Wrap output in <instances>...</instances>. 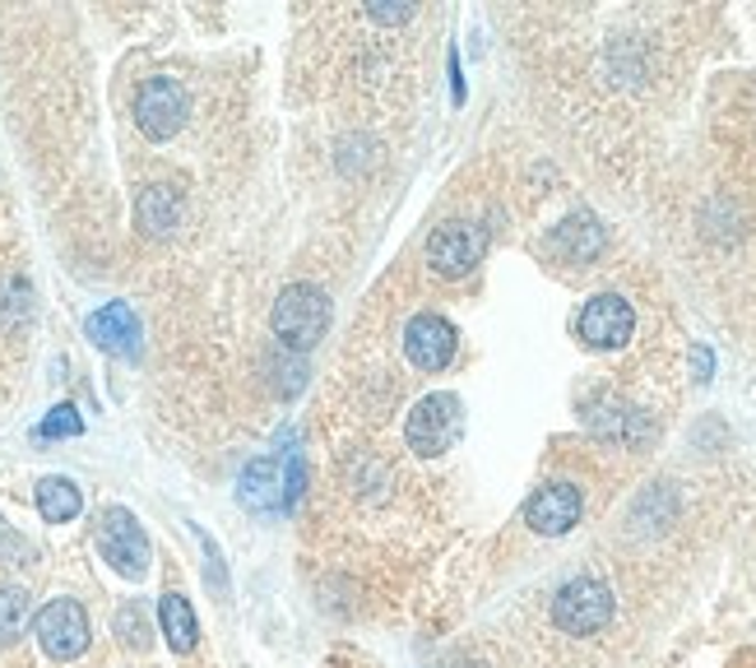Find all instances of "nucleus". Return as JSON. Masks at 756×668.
Masks as SVG:
<instances>
[{
  "mask_svg": "<svg viewBox=\"0 0 756 668\" xmlns=\"http://www.w3.org/2000/svg\"><path fill=\"white\" fill-rule=\"evenodd\" d=\"M483 251H487V233L478 223H441L427 237V265L446 279H464L483 261Z\"/></svg>",
  "mask_w": 756,
  "mask_h": 668,
  "instance_id": "obj_8",
  "label": "nucleus"
},
{
  "mask_svg": "<svg viewBox=\"0 0 756 668\" xmlns=\"http://www.w3.org/2000/svg\"><path fill=\"white\" fill-rule=\"evenodd\" d=\"M84 432V418L74 414V404H57L51 414L38 423V436L42 442H57V436H80Z\"/></svg>",
  "mask_w": 756,
  "mask_h": 668,
  "instance_id": "obj_19",
  "label": "nucleus"
},
{
  "mask_svg": "<svg viewBox=\"0 0 756 668\" xmlns=\"http://www.w3.org/2000/svg\"><path fill=\"white\" fill-rule=\"evenodd\" d=\"M33 636H38L42 655L70 664L89 650V613L74 599H51L33 618Z\"/></svg>",
  "mask_w": 756,
  "mask_h": 668,
  "instance_id": "obj_7",
  "label": "nucleus"
},
{
  "mask_svg": "<svg viewBox=\"0 0 756 668\" xmlns=\"http://www.w3.org/2000/svg\"><path fill=\"white\" fill-rule=\"evenodd\" d=\"M274 334L283 348L306 353L311 344H321V334L330 330V297L316 284H293L283 289L274 302V316H270Z\"/></svg>",
  "mask_w": 756,
  "mask_h": 668,
  "instance_id": "obj_2",
  "label": "nucleus"
},
{
  "mask_svg": "<svg viewBox=\"0 0 756 668\" xmlns=\"http://www.w3.org/2000/svg\"><path fill=\"white\" fill-rule=\"evenodd\" d=\"M89 340L102 348V353H117V357H135L140 348V321L130 312V302H108L84 321Z\"/></svg>",
  "mask_w": 756,
  "mask_h": 668,
  "instance_id": "obj_12",
  "label": "nucleus"
},
{
  "mask_svg": "<svg viewBox=\"0 0 756 668\" xmlns=\"http://www.w3.org/2000/svg\"><path fill=\"white\" fill-rule=\"evenodd\" d=\"M696 372L710 376V353H706V348H696Z\"/></svg>",
  "mask_w": 756,
  "mask_h": 668,
  "instance_id": "obj_23",
  "label": "nucleus"
},
{
  "mask_svg": "<svg viewBox=\"0 0 756 668\" xmlns=\"http://www.w3.org/2000/svg\"><path fill=\"white\" fill-rule=\"evenodd\" d=\"M38 510H42L47 525H65V520H74L84 510V497H80V487H74L70 478L51 474V478L38 483Z\"/></svg>",
  "mask_w": 756,
  "mask_h": 668,
  "instance_id": "obj_15",
  "label": "nucleus"
},
{
  "mask_svg": "<svg viewBox=\"0 0 756 668\" xmlns=\"http://www.w3.org/2000/svg\"><path fill=\"white\" fill-rule=\"evenodd\" d=\"M135 219H140V227L149 237H168L172 227L181 223V200H177V191L172 186H149L144 195H140V204H135Z\"/></svg>",
  "mask_w": 756,
  "mask_h": 668,
  "instance_id": "obj_14",
  "label": "nucleus"
},
{
  "mask_svg": "<svg viewBox=\"0 0 756 668\" xmlns=\"http://www.w3.org/2000/svg\"><path fill=\"white\" fill-rule=\"evenodd\" d=\"M187 112H191V98L168 74H153L135 93V125L149 140H172L187 125Z\"/></svg>",
  "mask_w": 756,
  "mask_h": 668,
  "instance_id": "obj_6",
  "label": "nucleus"
},
{
  "mask_svg": "<svg viewBox=\"0 0 756 668\" xmlns=\"http://www.w3.org/2000/svg\"><path fill=\"white\" fill-rule=\"evenodd\" d=\"M608 618H613V595H608V585H598V580L581 576V580H566V585L557 589V599H553V623H557L566 636H594V631L608 627Z\"/></svg>",
  "mask_w": 756,
  "mask_h": 668,
  "instance_id": "obj_5",
  "label": "nucleus"
},
{
  "mask_svg": "<svg viewBox=\"0 0 756 668\" xmlns=\"http://www.w3.org/2000/svg\"><path fill=\"white\" fill-rule=\"evenodd\" d=\"M557 242L571 246L576 261H589V255L598 251V242H604V233H598V223H589V219H571V223L557 227Z\"/></svg>",
  "mask_w": 756,
  "mask_h": 668,
  "instance_id": "obj_17",
  "label": "nucleus"
},
{
  "mask_svg": "<svg viewBox=\"0 0 756 668\" xmlns=\"http://www.w3.org/2000/svg\"><path fill=\"white\" fill-rule=\"evenodd\" d=\"M29 589L23 585H0V646H14L29 627Z\"/></svg>",
  "mask_w": 756,
  "mask_h": 668,
  "instance_id": "obj_16",
  "label": "nucleus"
},
{
  "mask_svg": "<svg viewBox=\"0 0 756 668\" xmlns=\"http://www.w3.org/2000/svg\"><path fill=\"white\" fill-rule=\"evenodd\" d=\"M159 623H163V636L168 646L177 655H191L195 640H200V623H195V608L187 595H177V589H168V595L159 599Z\"/></svg>",
  "mask_w": 756,
  "mask_h": 668,
  "instance_id": "obj_13",
  "label": "nucleus"
},
{
  "mask_svg": "<svg viewBox=\"0 0 756 668\" xmlns=\"http://www.w3.org/2000/svg\"><path fill=\"white\" fill-rule=\"evenodd\" d=\"M98 553L102 561H112V571H121L125 580H144L149 576V534L140 529V520L130 516L125 506L102 510V525H98Z\"/></svg>",
  "mask_w": 756,
  "mask_h": 668,
  "instance_id": "obj_3",
  "label": "nucleus"
},
{
  "mask_svg": "<svg viewBox=\"0 0 756 668\" xmlns=\"http://www.w3.org/2000/svg\"><path fill=\"white\" fill-rule=\"evenodd\" d=\"M460 427H464L460 399L446 395V391H436V395L413 404V414L404 423V442H409V451H419V455H441V451H451L460 442Z\"/></svg>",
  "mask_w": 756,
  "mask_h": 668,
  "instance_id": "obj_4",
  "label": "nucleus"
},
{
  "mask_svg": "<svg viewBox=\"0 0 756 668\" xmlns=\"http://www.w3.org/2000/svg\"><path fill=\"white\" fill-rule=\"evenodd\" d=\"M112 627H117V636L125 640V646H135V650H144V646H149V636H153V631H149V613H144L135 599L117 608Z\"/></svg>",
  "mask_w": 756,
  "mask_h": 668,
  "instance_id": "obj_18",
  "label": "nucleus"
},
{
  "mask_svg": "<svg viewBox=\"0 0 756 668\" xmlns=\"http://www.w3.org/2000/svg\"><path fill=\"white\" fill-rule=\"evenodd\" d=\"M29 561H33V544L14 525L0 520V567H29Z\"/></svg>",
  "mask_w": 756,
  "mask_h": 668,
  "instance_id": "obj_21",
  "label": "nucleus"
},
{
  "mask_svg": "<svg viewBox=\"0 0 756 668\" xmlns=\"http://www.w3.org/2000/svg\"><path fill=\"white\" fill-rule=\"evenodd\" d=\"M367 14H372L376 23H404L413 10H409V6H390V0H372V6H367Z\"/></svg>",
  "mask_w": 756,
  "mask_h": 668,
  "instance_id": "obj_22",
  "label": "nucleus"
},
{
  "mask_svg": "<svg viewBox=\"0 0 756 668\" xmlns=\"http://www.w3.org/2000/svg\"><path fill=\"white\" fill-rule=\"evenodd\" d=\"M306 487L302 455L289 459H251L238 478V502L246 510H293Z\"/></svg>",
  "mask_w": 756,
  "mask_h": 668,
  "instance_id": "obj_1",
  "label": "nucleus"
},
{
  "mask_svg": "<svg viewBox=\"0 0 756 668\" xmlns=\"http://www.w3.org/2000/svg\"><path fill=\"white\" fill-rule=\"evenodd\" d=\"M23 316H29V289H23L19 279H6V284H0V330L19 325Z\"/></svg>",
  "mask_w": 756,
  "mask_h": 668,
  "instance_id": "obj_20",
  "label": "nucleus"
},
{
  "mask_svg": "<svg viewBox=\"0 0 756 668\" xmlns=\"http://www.w3.org/2000/svg\"><path fill=\"white\" fill-rule=\"evenodd\" d=\"M581 506H585V502H581V487L547 483V487H538V493L525 502V525H530L534 534L557 538V534H566V529H576Z\"/></svg>",
  "mask_w": 756,
  "mask_h": 668,
  "instance_id": "obj_10",
  "label": "nucleus"
},
{
  "mask_svg": "<svg viewBox=\"0 0 756 668\" xmlns=\"http://www.w3.org/2000/svg\"><path fill=\"white\" fill-rule=\"evenodd\" d=\"M404 353H409L413 367L441 372L455 357V325L446 316H432V312L413 316L409 330H404Z\"/></svg>",
  "mask_w": 756,
  "mask_h": 668,
  "instance_id": "obj_11",
  "label": "nucleus"
},
{
  "mask_svg": "<svg viewBox=\"0 0 756 668\" xmlns=\"http://www.w3.org/2000/svg\"><path fill=\"white\" fill-rule=\"evenodd\" d=\"M576 325H581V340H585V344H594V348H622V344L632 340V330H636V312H632L627 297L598 293V297L585 302V312H581Z\"/></svg>",
  "mask_w": 756,
  "mask_h": 668,
  "instance_id": "obj_9",
  "label": "nucleus"
}]
</instances>
